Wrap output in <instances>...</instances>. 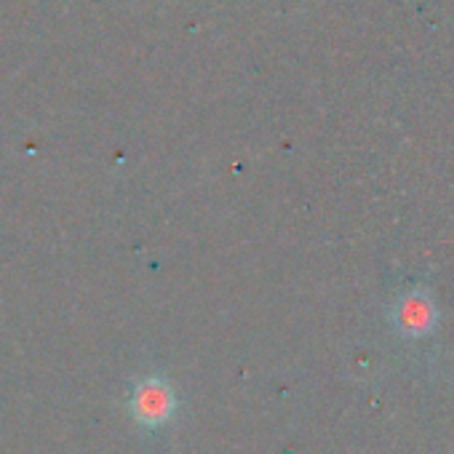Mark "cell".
<instances>
[{
	"label": "cell",
	"mask_w": 454,
	"mask_h": 454,
	"mask_svg": "<svg viewBox=\"0 0 454 454\" xmlns=\"http://www.w3.org/2000/svg\"><path fill=\"white\" fill-rule=\"evenodd\" d=\"M131 409H134V417H137L142 425L155 427V425L168 422V417H171L174 409H176V398H174V390L168 387L166 380H160V377H147V380H142V382L134 387Z\"/></svg>",
	"instance_id": "7a4b0ae2"
},
{
	"label": "cell",
	"mask_w": 454,
	"mask_h": 454,
	"mask_svg": "<svg viewBox=\"0 0 454 454\" xmlns=\"http://www.w3.org/2000/svg\"><path fill=\"white\" fill-rule=\"evenodd\" d=\"M438 310L433 297L425 289H409L406 294L398 297L393 308V324L403 337H427L435 329Z\"/></svg>",
	"instance_id": "6da1fadb"
}]
</instances>
